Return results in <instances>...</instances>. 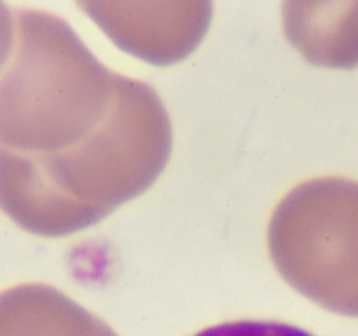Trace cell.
Wrapping results in <instances>:
<instances>
[{
  "mask_svg": "<svg viewBox=\"0 0 358 336\" xmlns=\"http://www.w3.org/2000/svg\"><path fill=\"white\" fill-rule=\"evenodd\" d=\"M194 336H315L297 326L275 321H236L206 328Z\"/></svg>",
  "mask_w": 358,
  "mask_h": 336,
  "instance_id": "6da1fadb",
  "label": "cell"
},
{
  "mask_svg": "<svg viewBox=\"0 0 358 336\" xmlns=\"http://www.w3.org/2000/svg\"><path fill=\"white\" fill-rule=\"evenodd\" d=\"M7 46H9V16H7V9L0 0V63L6 56Z\"/></svg>",
  "mask_w": 358,
  "mask_h": 336,
  "instance_id": "7a4b0ae2",
  "label": "cell"
}]
</instances>
